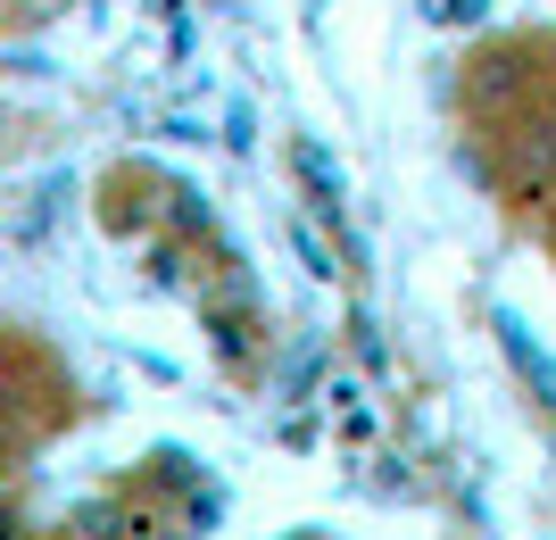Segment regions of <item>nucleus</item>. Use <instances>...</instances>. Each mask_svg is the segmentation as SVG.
<instances>
[{"instance_id": "f03ea898", "label": "nucleus", "mask_w": 556, "mask_h": 540, "mask_svg": "<svg viewBox=\"0 0 556 540\" xmlns=\"http://www.w3.org/2000/svg\"><path fill=\"white\" fill-rule=\"evenodd\" d=\"M208 332H216V357H225V366H250L257 357V316L250 307H208Z\"/></svg>"}, {"instance_id": "20e7f679", "label": "nucleus", "mask_w": 556, "mask_h": 540, "mask_svg": "<svg viewBox=\"0 0 556 540\" xmlns=\"http://www.w3.org/2000/svg\"><path fill=\"white\" fill-rule=\"evenodd\" d=\"M548 241H556V209H548Z\"/></svg>"}, {"instance_id": "f257e3e1", "label": "nucleus", "mask_w": 556, "mask_h": 540, "mask_svg": "<svg viewBox=\"0 0 556 540\" xmlns=\"http://www.w3.org/2000/svg\"><path fill=\"white\" fill-rule=\"evenodd\" d=\"M291 175H300V191L316 200V216H341V166H332L316 141H291Z\"/></svg>"}, {"instance_id": "7ed1b4c3", "label": "nucleus", "mask_w": 556, "mask_h": 540, "mask_svg": "<svg viewBox=\"0 0 556 540\" xmlns=\"http://www.w3.org/2000/svg\"><path fill=\"white\" fill-rule=\"evenodd\" d=\"M349 350L366 357V366H382V332H374V325H366V316H349Z\"/></svg>"}]
</instances>
